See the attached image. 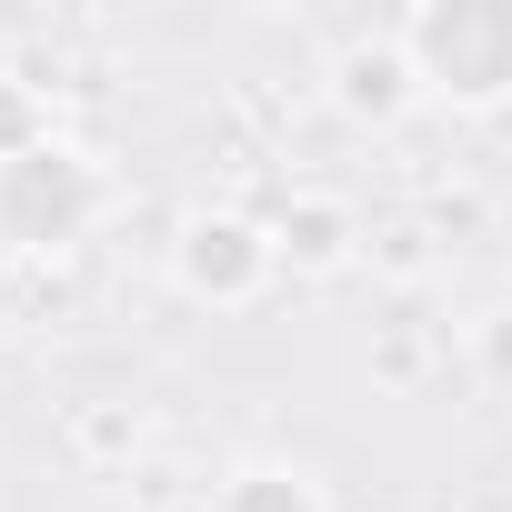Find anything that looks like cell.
<instances>
[{
    "label": "cell",
    "mask_w": 512,
    "mask_h": 512,
    "mask_svg": "<svg viewBox=\"0 0 512 512\" xmlns=\"http://www.w3.org/2000/svg\"><path fill=\"white\" fill-rule=\"evenodd\" d=\"M211 512H332V502H322V482L292 472V462H241V472H221Z\"/></svg>",
    "instance_id": "obj_6"
},
{
    "label": "cell",
    "mask_w": 512,
    "mask_h": 512,
    "mask_svg": "<svg viewBox=\"0 0 512 512\" xmlns=\"http://www.w3.org/2000/svg\"><path fill=\"white\" fill-rule=\"evenodd\" d=\"M111 211V181L81 141L61 131H21L0 141V251L11 262H61V251H81Z\"/></svg>",
    "instance_id": "obj_1"
},
{
    "label": "cell",
    "mask_w": 512,
    "mask_h": 512,
    "mask_svg": "<svg viewBox=\"0 0 512 512\" xmlns=\"http://www.w3.org/2000/svg\"><path fill=\"white\" fill-rule=\"evenodd\" d=\"M392 41H402L422 101H452V111L512 101V0H422V11H402Z\"/></svg>",
    "instance_id": "obj_2"
},
{
    "label": "cell",
    "mask_w": 512,
    "mask_h": 512,
    "mask_svg": "<svg viewBox=\"0 0 512 512\" xmlns=\"http://www.w3.org/2000/svg\"><path fill=\"white\" fill-rule=\"evenodd\" d=\"M171 282L201 312H241V302H262L282 282V241H272V221H251V211H191L181 241H171Z\"/></svg>",
    "instance_id": "obj_3"
},
{
    "label": "cell",
    "mask_w": 512,
    "mask_h": 512,
    "mask_svg": "<svg viewBox=\"0 0 512 512\" xmlns=\"http://www.w3.org/2000/svg\"><path fill=\"white\" fill-rule=\"evenodd\" d=\"M472 362H482V382L512 392V312H482V322H472Z\"/></svg>",
    "instance_id": "obj_7"
},
{
    "label": "cell",
    "mask_w": 512,
    "mask_h": 512,
    "mask_svg": "<svg viewBox=\"0 0 512 512\" xmlns=\"http://www.w3.org/2000/svg\"><path fill=\"white\" fill-rule=\"evenodd\" d=\"M332 101H342L352 121H402V111L422 101V81H412L402 41H352V51L332 61Z\"/></svg>",
    "instance_id": "obj_4"
},
{
    "label": "cell",
    "mask_w": 512,
    "mask_h": 512,
    "mask_svg": "<svg viewBox=\"0 0 512 512\" xmlns=\"http://www.w3.org/2000/svg\"><path fill=\"white\" fill-rule=\"evenodd\" d=\"M272 241H282L292 272H342V262H352V211L322 201V191H302V201L272 221Z\"/></svg>",
    "instance_id": "obj_5"
}]
</instances>
